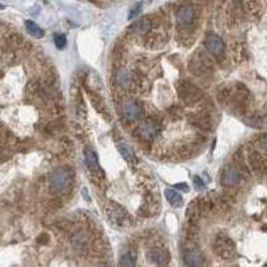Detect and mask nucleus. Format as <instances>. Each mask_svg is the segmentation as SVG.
Returning <instances> with one entry per match:
<instances>
[{
  "mask_svg": "<svg viewBox=\"0 0 267 267\" xmlns=\"http://www.w3.org/2000/svg\"><path fill=\"white\" fill-rule=\"evenodd\" d=\"M73 178V173L68 167H59L53 170L50 177V183H51V189L56 190V191H62L66 190L71 184Z\"/></svg>",
  "mask_w": 267,
  "mask_h": 267,
  "instance_id": "nucleus-1",
  "label": "nucleus"
},
{
  "mask_svg": "<svg viewBox=\"0 0 267 267\" xmlns=\"http://www.w3.org/2000/svg\"><path fill=\"white\" fill-rule=\"evenodd\" d=\"M179 96L183 99L184 103L194 105V103L199 102L203 98V92L198 87H195L194 84L183 82L179 86Z\"/></svg>",
  "mask_w": 267,
  "mask_h": 267,
  "instance_id": "nucleus-2",
  "label": "nucleus"
},
{
  "mask_svg": "<svg viewBox=\"0 0 267 267\" xmlns=\"http://www.w3.org/2000/svg\"><path fill=\"white\" fill-rule=\"evenodd\" d=\"M183 261L187 267H203L204 257L198 247L190 246L184 249Z\"/></svg>",
  "mask_w": 267,
  "mask_h": 267,
  "instance_id": "nucleus-3",
  "label": "nucleus"
},
{
  "mask_svg": "<svg viewBox=\"0 0 267 267\" xmlns=\"http://www.w3.org/2000/svg\"><path fill=\"white\" fill-rule=\"evenodd\" d=\"M239 180H241L239 171L231 167L225 168L223 173H222V177H220V183L226 186V187H232V186L239 183Z\"/></svg>",
  "mask_w": 267,
  "mask_h": 267,
  "instance_id": "nucleus-4",
  "label": "nucleus"
},
{
  "mask_svg": "<svg viewBox=\"0 0 267 267\" xmlns=\"http://www.w3.org/2000/svg\"><path fill=\"white\" fill-rule=\"evenodd\" d=\"M204 47L207 48V51L213 55H220L225 50V44H223V40L220 39L219 36L216 35H210V36L206 37L204 40Z\"/></svg>",
  "mask_w": 267,
  "mask_h": 267,
  "instance_id": "nucleus-5",
  "label": "nucleus"
},
{
  "mask_svg": "<svg viewBox=\"0 0 267 267\" xmlns=\"http://www.w3.org/2000/svg\"><path fill=\"white\" fill-rule=\"evenodd\" d=\"M122 114L127 121H135L141 115V106L134 100H128L122 106Z\"/></svg>",
  "mask_w": 267,
  "mask_h": 267,
  "instance_id": "nucleus-6",
  "label": "nucleus"
},
{
  "mask_svg": "<svg viewBox=\"0 0 267 267\" xmlns=\"http://www.w3.org/2000/svg\"><path fill=\"white\" fill-rule=\"evenodd\" d=\"M177 19L180 24H189L194 19V11L191 5H183L180 7L177 14Z\"/></svg>",
  "mask_w": 267,
  "mask_h": 267,
  "instance_id": "nucleus-7",
  "label": "nucleus"
},
{
  "mask_svg": "<svg viewBox=\"0 0 267 267\" xmlns=\"http://www.w3.org/2000/svg\"><path fill=\"white\" fill-rule=\"evenodd\" d=\"M155 134H157V130H155V126L152 125L151 122H144L139 127V135L144 141H151L152 138L155 136Z\"/></svg>",
  "mask_w": 267,
  "mask_h": 267,
  "instance_id": "nucleus-8",
  "label": "nucleus"
},
{
  "mask_svg": "<svg viewBox=\"0 0 267 267\" xmlns=\"http://www.w3.org/2000/svg\"><path fill=\"white\" fill-rule=\"evenodd\" d=\"M164 195H166V199L168 200V203L171 204L173 207H175V209H179V207L183 206V198H182V195L177 193L175 190L167 189L164 191Z\"/></svg>",
  "mask_w": 267,
  "mask_h": 267,
  "instance_id": "nucleus-9",
  "label": "nucleus"
},
{
  "mask_svg": "<svg viewBox=\"0 0 267 267\" xmlns=\"http://www.w3.org/2000/svg\"><path fill=\"white\" fill-rule=\"evenodd\" d=\"M84 158H86V164H87V167L89 168V171H91V173H99L100 166L99 162H98L96 154H95L94 151H91V150H87Z\"/></svg>",
  "mask_w": 267,
  "mask_h": 267,
  "instance_id": "nucleus-10",
  "label": "nucleus"
},
{
  "mask_svg": "<svg viewBox=\"0 0 267 267\" xmlns=\"http://www.w3.org/2000/svg\"><path fill=\"white\" fill-rule=\"evenodd\" d=\"M250 163H251V166L254 170H257V171H263V170H266V160L263 159V157L257 151H252L250 154Z\"/></svg>",
  "mask_w": 267,
  "mask_h": 267,
  "instance_id": "nucleus-11",
  "label": "nucleus"
},
{
  "mask_svg": "<svg viewBox=\"0 0 267 267\" xmlns=\"http://www.w3.org/2000/svg\"><path fill=\"white\" fill-rule=\"evenodd\" d=\"M150 28H151V21H150V19L143 18L141 20H138L136 23H134L130 30H131L132 32H135V34H144V32L150 31Z\"/></svg>",
  "mask_w": 267,
  "mask_h": 267,
  "instance_id": "nucleus-12",
  "label": "nucleus"
},
{
  "mask_svg": "<svg viewBox=\"0 0 267 267\" xmlns=\"http://www.w3.org/2000/svg\"><path fill=\"white\" fill-rule=\"evenodd\" d=\"M26 30L28 31V34L31 35V36L36 37V39H40V37L44 36V32L40 27L37 26L35 21L32 20H27L26 21Z\"/></svg>",
  "mask_w": 267,
  "mask_h": 267,
  "instance_id": "nucleus-13",
  "label": "nucleus"
},
{
  "mask_svg": "<svg viewBox=\"0 0 267 267\" xmlns=\"http://www.w3.org/2000/svg\"><path fill=\"white\" fill-rule=\"evenodd\" d=\"M151 259L158 266H166L168 262V255L163 250H155L151 252Z\"/></svg>",
  "mask_w": 267,
  "mask_h": 267,
  "instance_id": "nucleus-14",
  "label": "nucleus"
},
{
  "mask_svg": "<svg viewBox=\"0 0 267 267\" xmlns=\"http://www.w3.org/2000/svg\"><path fill=\"white\" fill-rule=\"evenodd\" d=\"M118 151L121 152V155L126 160H128V162H131L132 159H134V152H132L131 147L128 146V144H126V143H119L118 144Z\"/></svg>",
  "mask_w": 267,
  "mask_h": 267,
  "instance_id": "nucleus-15",
  "label": "nucleus"
},
{
  "mask_svg": "<svg viewBox=\"0 0 267 267\" xmlns=\"http://www.w3.org/2000/svg\"><path fill=\"white\" fill-rule=\"evenodd\" d=\"M53 42H55V46L59 50H63L66 47V44H67V39L64 36L63 34H55L53 35Z\"/></svg>",
  "mask_w": 267,
  "mask_h": 267,
  "instance_id": "nucleus-16",
  "label": "nucleus"
},
{
  "mask_svg": "<svg viewBox=\"0 0 267 267\" xmlns=\"http://www.w3.org/2000/svg\"><path fill=\"white\" fill-rule=\"evenodd\" d=\"M121 267H135V261L130 254H125L121 258Z\"/></svg>",
  "mask_w": 267,
  "mask_h": 267,
  "instance_id": "nucleus-17",
  "label": "nucleus"
},
{
  "mask_svg": "<svg viewBox=\"0 0 267 267\" xmlns=\"http://www.w3.org/2000/svg\"><path fill=\"white\" fill-rule=\"evenodd\" d=\"M193 183H194V187L198 190V191H202V190L206 187V182H203V178H202V177H198V175H196V177H194Z\"/></svg>",
  "mask_w": 267,
  "mask_h": 267,
  "instance_id": "nucleus-18",
  "label": "nucleus"
},
{
  "mask_svg": "<svg viewBox=\"0 0 267 267\" xmlns=\"http://www.w3.org/2000/svg\"><path fill=\"white\" fill-rule=\"evenodd\" d=\"M118 80H119V83H121L123 87H126V86H128V82H130V75H128L127 71H122V72L119 73Z\"/></svg>",
  "mask_w": 267,
  "mask_h": 267,
  "instance_id": "nucleus-19",
  "label": "nucleus"
},
{
  "mask_svg": "<svg viewBox=\"0 0 267 267\" xmlns=\"http://www.w3.org/2000/svg\"><path fill=\"white\" fill-rule=\"evenodd\" d=\"M141 7L142 4H136L134 8H131V12H130V15H128V20H132V19H135L136 16L139 15V12H141Z\"/></svg>",
  "mask_w": 267,
  "mask_h": 267,
  "instance_id": "nucleus-20",
  "label": "nucleus"
},
{
  "mask_svg": "<svg viewBox=\"0 0 267 267\" xmlns=\"http://www.w3.org/2000/svg\"><path fill=\"white\" fill-rule=\"evenodd\" d=\"M175 189L183 190V191H189V186H187L186 183H178V184H175Z\"/></svg>",
  "mask_w": 267,
  "mask_h": 267,
  "instance_id": "nucleus-21",
  "label": "nucleus"
},
{
  "mask_svg": "<svg viewBox=\"0 0 267 267\" xmlns=\"http://www.w3.org/2000/svg\"><path fill=\"white\" fill-rule=\"evenodd\" d=\"M82 195H83V198H86V200H87V202H89V200H91V198H89V190L87 189L82 190Z\"/></svg>",
  "mask_w": 267,
  "mask_h": 267,
  "instance_id": "nucleus-22",
  "label": "nucleus"
},
{
  "mask_svg": "<svg viewBox=\"0 0 267 267\" xmlns=\"http://www.w3.org/2000/svg\"><path fill=\"white\" fill-rule=\"evenodd\" d=\"M263 147H265V148H266V151H267V136H265V138H263Z\"/></svg>",
  "mask_w": 267,
  "mask_h": 267,
  "instance_id": "nucleus-23",
  "label": "nucleus"
},
{
  "mask_svg": "<svg viewBox=\"0 0 267 267\" xmlns=\"http://www.w3.org/2000/svg\"><path fill=\"white\" fill-rule=\"evenodd\" d=\"M100 267H103V266H100Z\"/></svg>",
  "mask_w": 267,
  "mask_h": 267,
  "instance_id": "nucleus-24",
  "label": "nucleus"
}]
</instances>
